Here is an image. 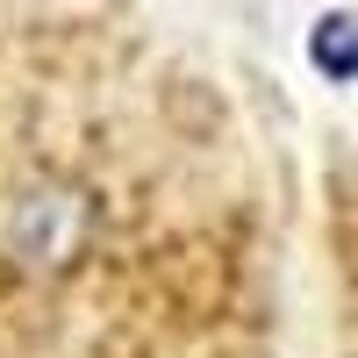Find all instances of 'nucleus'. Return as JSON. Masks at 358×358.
Returning <instances> with one entry per match:
<instances>
[{"label":"nucleus","instance_id":"obj_1","mask_svg":"<svg viewBox=\"0 0 358 358\" xmlns=\"http://www.w3.org/2000/svg\"><path fill=\"white\" fill-rule=\"evenodd\" d=\"M308 65L322 79H337V86L358 79V15H322L308 29Z\"/></svg>","mask_w":358,"mask_h":358}]
</instances>
